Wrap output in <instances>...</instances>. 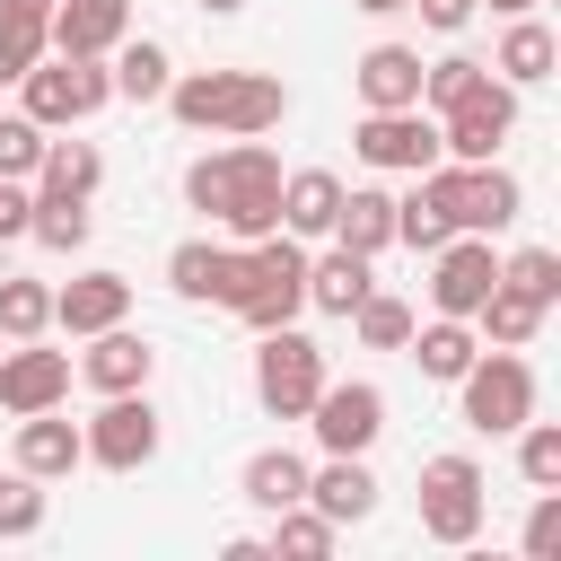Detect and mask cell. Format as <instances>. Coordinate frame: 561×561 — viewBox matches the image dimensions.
<instances>
[{"label": "cell", "mask_w": 561, "mask_h": 561, "mask_svg": "<svg viewBox=\"0 0 561 561\" xmlns=\"http://www.w3.org/2000/svg\"><path fill=\"white\" fill-rule=\"evenodd\" d=\"M184 202H193L202 219H219L237 245H254V237H272V228H280V158H272L263 140L210 149V158H193V167H184Z\"/></svg>", "instance_id": "1"}, {"label": "cell", "mask_w": 561, "mask_h": 561, "mask_svg": "<svg viewBox=\"0 0 561 561\" xmlns=\"http://www.w3.org/2000/svg\"><path fill=\"white\" fill-rule=\"evenodd\" d=\"M158 105L184 131H228V140H263L272 123H289V88L272 70H175Z\"/></svg>", "instance_id": "2"}, {"label": "cell", "mask_w": 561, "mask_h": 561, "mask_svg": "<svg viewBox=\"0 0 561 561\" xmlns=\"http://www.w3.org/2000/svg\"><path fill=\"white\" fill-rule=\"evenodd\" d=\"M438 210H447V228H473V237H500L517 210H526V184L500 167V158H482V167H465V158H438V167H421L412 175Z\"/></svg>", "instance_id": "3"}, {"label": "cell", "mask_w": 561, "mask_h": 561, "mask_svg": "<svg viewBox=\"0 0 561 561\" xmlns=\"http://www.w3.org/2000/svg\"><path fill=\"white\" fill-rule=\"evenodd\" d=\"M298 307H307V245L289 228H272V237L245 245V280H237L228 316L254 324V333H272V324H298Z\"/></svg>", "instance_id": "4"}, {"label": "cell", "mask_w": 561, "mask_h": 561, "mask_svg": "<svg viewBox=\"0 0 561 561\" xmlns=\"http://www.w3.org/2000/svg\"><path fill=\"white\" fill-rule=\"evenodd\" d=\"M482 508H491V482L465 447L447 456H421V535L430 543H473L482 535Z\"/></svg>", "instance_id": "5"}, {"label": "cell", "mask_w": 561, "mask_h": 561, "mask_svg": "<svg viewBox=\"0 0 561 561\" xmlns=\"http://www.w3.org/2000/svg\"><path fill=\"white\" fill-rule=\"evenodd\" d=\"M456 403H465V430L508 438L517 421H535V368L517 351H473V368L456 377Z\"/></svg>", "instance_id": "6"}, {"label": "cell", "mask_w": 561, "mask_h": 561, "mask_svg": "<svg viewBox=\"0 0 561 561\" xmlns=\"http://www.w3.org/2000/svg\"><path fill=\"white\" fill-rule=\"evenodd\" d=\"M18 114L26 123H44V131H70V123H88L96 105H114V79H105V61H70V53H53V61H35L26 79H18Z\"/></svg>", "instance_id": "7"}, {"label": "cell", "mask_w": 561, "mask_h": 561, "mask_svg": "<svg viewBox=\"0 0 561 561\" xmlns=\"http://www.w3.org/2000/svg\"><path fill=\"white\" fill-rule=\"evenodd\" d=\"M316 386H324V351H316L298 324H272L263 351H254V403H263L272 421H307Z\"/></svg>", "instance_id": "8"}, {"label": "cell", "mask_w": 561, "mask_h": 561, "mask_svg": "<svg viewBox=\"0 0 561 561\" xmlns=\"http://www.w3.org/2000/svg\"><path fill=\"white\" fill-rule=\"evenodd\" d=\"M79 438H88V465H105V473H140L149 456H158V403H149V386H131V394H105V412L96 421H79Z\"/></svg>", "instance_id": "9"}, {"label": "cell", "mask_w": 561, "mask_h": 561, "mask_svg": "<svg viewBox=\"0 0 561 561\" xmlns=\"http://www.w3.org/2000/svg\"><path fill=\"white\" fill-rule=\"evenodd\" d=\"M351 149L377 167V175H421V167H438L447 149H438V114L430 105H394V114H359V131H351Z\"/></svg>", "instance_id": "10"}, {"label": "cell", "mask_w": 561, "mask_h": 561, "mask_svg": "<svg viewBox=\"0 0 561 561\" xmlns=\"http://www.w3.org/2000/svg\"><path fill=\"white\" fill-rule=\"evenodd\" d=\"M508 131H517V88H508L500 70H491L465 105H447V114H438V149H447V158H465V167L500 158V140H508Z\"/></svg>", "instance_id": "11"}, {"label": "cell", "mask_w": 561, "mask_h": 561, "mask_svg": "<svg viewBox=\"0 0 561 561\" xmlns=\"http://www.w3.org/2000/svg\"><path fill=\"white\" fill-rule=\"evenodd\" d=\"M307 430H316V447L324 456H368L377 447V430H386V394L368 386V377H351V386H316V403H307Z\"/></svg>", "instance_id": "12"}, {"label": "cell", "mask_w": 561, "mask_h": 561, "mask_svg": "<svg viewBox=\"0 0 561 561\" xmlns=\"http://www.w3.org/2000/svg\"><path fill=\"white\" fill-rule=\"evenodd\" d=\"M491 280H500V254H491V237H473V228H456V237L430 254V307H438V316H465V324H473V307L491 298Z\"/></svg>", "instance_id": "13"}, {"label": "cell", "mask_w": 561, "mask_h": 561, "mask_svg": "<svg viewBox=\"0 0 561 561\" xmlns=\"http://www.w3.org/2000/svg\"><path fill=\"white\" fill-rule=\"evenodd\" d=\"M237 280H245V245L228 237H184L175 254H167V289L175 298H193V307H228L237 298Z\"/></svg>", "instance_id": "14"}, {"label": "cell", "mask_w": 561, "mask_h": 561, "mask_svg": "<svg viewBox=\"0 0 561 561\" xmlns=\"http://www.w3.org/2000/svg\"><path fill=\"white\" fill-rule=\"evenodd\" d=\"M53 403H70V351H44V333L0 351V412H53Z\"/></svg>", "instance_id": "15"}, {"label": "cell", "mask_w": 561, "mask_h": 561, "mask_svg": "<svg viewBox=\"0 0 561 561\" xmlns=\"http://www.w3.org/2000/svg\"><path fill=\"white\" fill-rule=\"evenodd\" d=\"M123 35H131V0H53L44 53H70V61H105Z\"/></svg>", "instance_id": "16"}, {"label": "cell", "mask_w": 561, "mask_h": 561, "mask_svg": "<svg viewBox=\"0 0 561 561\" xmlns=\"http://www.w3.org/2000/svg\"><path fill=\"white\" fill-rule=\"evenodd\" d=\"M18 473H35V482H61V473H79L88 465V438H79V421H61V403L53 412H18Z\"/></svg>", "instance_id": "17"}, {"label": "cell", "mask_w": 561, "mask_h": 561, "mask_svg": "<svg viewBox=\"0 0 561 561\" xmlns=\"http://www.w3.org/2000/svg\"><path fill=\"white\" fill-rule=\"evenodd\" d=\"M123 316H131V280H123V272H79V280L53 289V324L79 333V342L105 333V324H123Z\"/></svg>", "instance_id": "18"}, {"label": "cell", "mask_w": 561, "mask_h": 561, "mask_svg": "<svg viewBox=\"0 0 561 561\" xmlns=\"http://www.w3.org/2000/svg\"><path fill=\"white\" fill-rule=\"evenodd\" d=\"M79 377H88L96 394H131V386H149V377H158V351H149L131 324H105V333H88Z\"/></svg>", "instance_id": "19"}, {"label": "cell", "mask_w": 561, "mask_h": 561, "mask_svg": "<svg viewBox=\"0 0 561 561\" xmlns=\"http://www.w3.org/2000/svg\"><path fill=\"white\" fill-rule=\"evenodd\" d=\"M351 79H359V105H368V114L421 105V53H412V44H368V53L351 61Z\"/></svg>", "instance_id": "20"}, {"label": "cell", "mask_w": 561, "mask_h": 561, "mask_svg": "<svg viewBox=\"0 0 561 561\" xmlns=\"http://www.w3.org/2000/svg\"><path fill=\"white\" fill-rule=\"evenodd\" d=\"M307 508H324L333 526H359V517L377 508V473H368V456H324V465H307Z\"/></svg>", "instance_id": "21"}, {"label": "cell", "mask_w": 561, "mask_h": 561, "mask_svg": "<svg viewBox=\"0 0 561 561\" xmlns=\"http://www.w3.org/2000/svg\"><path fill=\"white\" fill-rule=\"evenodd\" d=\"M237 500H245V508H263V517L298 508V500H307V456H298V447H254V456H245V473H237Z\"/></svg>", "instance_id": "22"}, {"label": "cell", "mask_w": 561, "mask_h": 561, "mask_svg": "<svg viewBox=\"0 0 561 561\" xmlns=\"http://www.w3.org/2000/svg\"><path fill=\"white\" fill-rule=\"evenodd\" d=\"M333 210H342V175L333 167H298L280 175V228L307 245V237H333Z\"/></svg>", "instance_id": "23"}, {"label": "cell", "mask_w": 561, "mask_h": 561, "mask_svg": "<svg viewBox=\"0 0 561 561\" xmlns=\"http://www.w3.org/2000/svg\"><path fill=\"white\" fill-rule=\"evenodd\" d=\"M333 245H351V254H386L394 245V193L386 184H342V210H333Z\"/></svg>", "instance_id": "24"}, {"label": "cell", "mask_w": 561, "mask_h": 561, "mask_svg": "<svg viewBox=\"0 0 561 561\" xmlns=\"http://www.w3.org/2000/svg\"><path fill=\"white\" fill-rule=\"evenodd\" d=\"M105 79H114V96H123V105H158V96H167V79H175V61H167V44L123 35V44L105 53Z\"/></svg>", "instance_id": "25"}, {"label": "cell", "mask_w": 561, "mask_h": 561, "mask_svg": "<svg viewBox=\"0 0 561 561\" xmlns=\"http://www.w3.org/2000/svg\"><path fill=\"white\" fill-rule=\"evenodd\" d=\"M368 289H377V280H368V254H351V245H324V254H307V307H324V316H351Z\"/></svg>", "instance_id": "26"}, {"label": "cell", "mask_w": 561, "mask_h": 561, "mask_svg": "<svg viewBox=\"0 0 561 561\" xmlns=\"http://www.w3.org/2000/svg\"><path fill=\"white\" fill-rule=\"evenodd\" d=\"M412 359H421V377H438V386H456L465 368H473V351H482V333L465 324V316H430V324H412V342H403Z\"/></svg>", "instance_id": "27"}, {"label": "cell", "mask_w": 561, "mask_h": 561, "mask_svg": "<svg viewBox=\"0 0 561 561\" xmlns=\"http://www.w3.org/2000/svg\"><path fill=\"white\" fill-rule=\"evenodd\" d=\"M44 26H53V0H0V88H18L44 61Z\"/></svg>", "instance_id": "28"}, {"label": "cell", "mask_w": 561, "mask_h": 561, "mask_svg": "<svg viewBox=\"0 0 561 561\" xmlns=\"http://www.w3.org/2000/svg\"><path fill=\"white\" fill-rule=\"evenodd\" d=\"M491 70H500L508 88H543V79H552V26H543L535 9H526V18H508V35H500Z\"/></svg>", "instance_id": "29"}, {"label": "cell", "mask_w": 561, "mask_h": 561, "mask_svg": "<svg viewBox=\"0 0 561 561\" xmlns=\"http://www.w3.org/2000/svg\"><path fill=\"white\" fill-rule=\"evenodd\" d=\"M96 184H105V158H96V140H44V158H35V193L96 202Z\"/></svg>", "instance_id": "30"}, {"label": "cell", "mask_w": 561, "mask_h": 561, "mask_svg": "<svg viewBox=\"0 0 561 561\" xmlns=\"http://www.w3.org/2000/svg\"><path fill=\"white\" fill-rule=\"evenodd\" d=\"M473 324H482V342H491V351H526V342H535V333H543V307H535V298H517V289H500V280H491V298H482V307H473Z\"/></svg>", "instance_id": "31"}, {"label": "cell", "mask_w": 561, "mask_h": 561, "mask_svg": "<svg viewBox=\"0 0 561 561\" xmlns=\"http://www.w3.org/2000/svg\"><path fill=\"white\" fill-rule=\"evenodd\" d=\"M500 289H517V298H535L543 316L561 307V254L552 245H517V254H500Z\"/></svg>", "instance_id": "32"}, {"label": "cell", "mask_w": 561, "mask_h": 561, "mask_svg": "<svg viewBox=\"0 0 561 561\" xmlns=\"http://www.w3.org/2000/svg\"><path fill=\"white\" fill-rule=\"evenodd\" d=\"M88 202H70V193H35V210H26V237L35 245H53V254H70V245H88Z\"/></svg>", "instance_id": "33"}, {"label": "cell", "mask_w": 561, "mask_h": 561, "mask_svg": "<svg viewBox=\"0 0 561 561\" xmlns=\"http://www.w3.org/2000/svg\"><path fill=\"white\" fill-rule=\"evenodd\" d=\"M351 324H359V342H368V351H403L421 316H412V298H394V289H368V298L351 307Z\"/></svg>", "instance_id": "34"}, {"label": "cell", "mask_w": 561, "mask_h": 561, "mask_svg": "<svg viewBox=\"0 0 561 561\" xmlns=\"http://www.w3.org/2000/svg\"><path fill=\"white\" fill-rule=\"evenodd\" d=\"M482 79H491V61H473V53L421 61V105H430V114H447V105H465V96H473Z\"/></svg>", "instance_id": "35"}, {"label": "cell", "mask_w": 561, "mask_h": 561, "mask_svg": "<svg viewBox=\"0 0 561 561\" xmlns=\"http://www.w3.org/2000/svg\"><path fill=\"white\" fill-rule=\"evenodd\" d=\"M44 324H53V289L26 280V272H9V280H0V333H9V342H35Z\"/></svg>", "instance_id": "36"}, {"label": "cell", "mask_w": 561, "mask_h": 561, "mask_svg": "<svg viewBox=\"0 0 561 561\" xmlns=\"http://www.w3.org/2000/svg\"><path fill=\"white\" fill-rule=\"evenodd\" d=\"M447 237H456V228H447V210H438L421 184H412V193H394V245H412V254H438Z\"/></svg>", "instance_id": "37"}, {"label": "cell", "mask_w": 561, "mask_h": 561, "mask_svg": "<svg viewBox=\"0 0 561 561\" xmlns=\"http://www.w3.org/2000/svg\"><path fill=\"white\" fill-rule=\"evenodd\" d=\"M508 438H517V473L535 491H561V421H517Z\"/></svg>", "instance_id": "38"}, {"label": "cell", "mask_w": 561, "mask_h": 561, "mask_svg": "<svg viewBox=\"0 0 561 561\" xmlns=\"http://www.w3.org/2000/svg\"><path fill=\"white\" fill-rule=\"evenodd\" d=\"M333 535H342V526H333L324 508H307V500L272 517V552H298V561H324V552H333Z\"/></svg>", "instance_id": "39"}, {"label": "cell", "mask_w": 561, "mask_h": 561, "mask_svg": "<svg viewBox=\"0 0 561 561\" xmlns=\"http://www.w3.org/2000/svg\"><path fill=\"white\" fill-rule=\"evenodd\" d=\"M44 535V482L35 473H0V543Z\"/></svg>", "instance_id": "40"}, {"label": "cell", "mask_w": 561, "mask_h": 561, "mask_svg": "<svg viewBox=\"0 0 561 561\" xmlns=\"http://www.w3.org/2000/svg\"><path fill=\"white\" fill-rule=\"evenodd\" d=\"M44 140H53L44 123H26V114H0V175H9V184H26V175H35V158H44Z\"/></svg>", "instance_id": "41"}, {"label": "cell", "mask_w": 561, "mask_h": 561, "mask_svg": "<svg viewBox=\"0 0 561 561\" xmlns=\"http://www.w3.org/2000/svg\"><path fill=\"white\" fill-rule=\"evenodd\" d=\"M526 552H535V561L561 552V491H535V508H526Z\"/></svg>", "instance_id": "42"}, {"label": "cell", "mask_w": 561, "mask_h": 561, "mask_svg": "<svg viewBox=\"0 0 561 561\" xmlns=\"http://www.w3.org/2000/svg\"><path fill=\"white\" fill-rule=\"evenodd\" d=\"M412 9H421V26H438V35H456V26H465V18L482 9V0H412Z\"/></svg>", "instance_id": "43"}, {"label": "cell", "mask_w": 561, "mask_h": 561, "mask_svg": "<svg viewBox=\"0 0 561 561\" xmlns=\"http://www.w3.org/2000/svg\"><path fill=\"white\" fill-rule=\"evenodd\" d=\"M351 9H368V18H394V9H412V0H351Z\"/></svg>", "instance_id": "44"}, {"label": "cell", "mask_w": 561, "mask_h": 561, "mask_svg": "<svg viewBox=\"0 0 561 561\" xmlns=\"http://www.w3.org/2000/svg\"><path fill=\"white\" fill-rule=\"evenodd\" d=\"M526 9H543V0H491V18H526Z\"/></svg>", "instance_id": "45"}, {"label": "cell", "mask_w": 561, "mask_h": 561, "mask_svg": "<svg viewBox=\"0 0 561 561\" xmlns=\"http://www.w3.org/2000/svg\"><path fill=\"white\" fill-rule=\"evenodd\" d=\"M193 9H210V18H237V9H245V0H193Z\"/></svg>", "instance_id": "46"}]
</instances>
